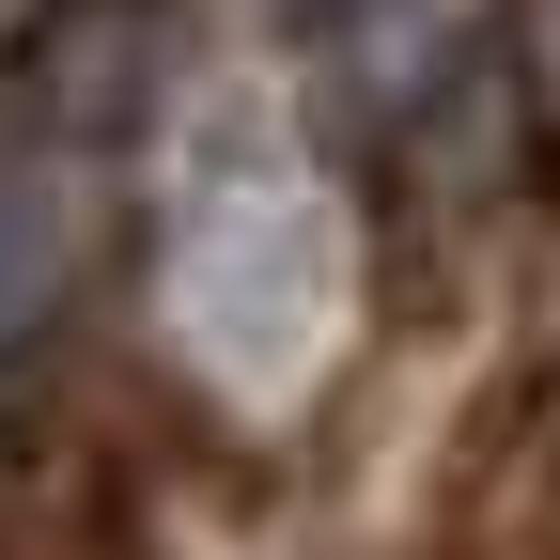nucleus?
Masks as SVG:
<instances>
[{
    "mask_svg": "<svg viewBox=\"0 0 560 560\" xmlns=\"http://www.w3.org/2000/svg\"><path fill=\"white\" fill-rule=\"evenodd\" d=\"M140 79H156V16L140 0H47L0 47V374L47 342V312L79 296V265L109 234Z\"/></svg>",
    "mask_w": 560,
    "mask_h": 560,
    "instance_id": "f257e3e1",
    "label": "nucleus"
},
{
    "mask_svg": "<svg viewBox=\"0 0 560 560\" xmlns=\"http://www.w3.org/2000/svg\"><path fill=\"white\" fill-rule=\"evenodd\" d=\"M312 32L374 125H452L499 62V0H312Z\"/></svg>",
    "mask_w": 560,
    "mask_h": 560,
    "instance_id": "f03ea898",
    "label": "nucleus"
}]
</instances>
